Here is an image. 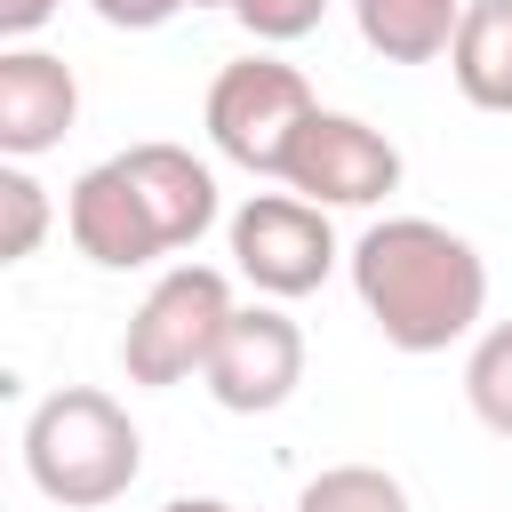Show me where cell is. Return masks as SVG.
I'll return each mask as SVG.
<instances>
[{"label": "cell", "instance_id": "1", "mask_svg": "<svg viewBox=\"0 0 512 512\" xmlns=\"http://www.w3.org/2000/svg\"><path fill=\"white\" fill-rule=\"evenodd\" d=\"M352 288L392 352H448L488 312V264L432 216H384L352 240Z\"/></svg>", "mask_w": 512, "mask_h": 512}, {"label": "cell", "instance_id": "2", "mask_svg": "<svg viewBox=\"0 0 512 512\" xmlns=\"http://www.w3.org/2000/svg\"><path fill=\"white\" fill-rule=\"evenodd\" d=\"M24 472L48 504L64 512H96V504H120L144 472V432L136 416L96 392V384H64L48 392L32 416H24Z\"/></svg>", "mask_w": 512, "mask_h": 512}, {"label": "cell", "instance_id": "3", "mask_svg": "<svg viewBox=\"0 0 512 512\" xmlns=\"http://www.w3.org/2000/svg\"><path fill=\"white\" fill-rule=\"evenodd\" d=\"M224 320H232V280H224L216 264H176V272H160L152 296H144V304L128 312V328H120V368H128V384L168 392V384L200 376L208 352H216V336H224Z\"/></svg>", "mask_w": 512, "mask_h": 512}, {"label": "cell", "instance_id": "4", "mask_svg": "<svg viewBox=\"0 0 512 512\" xmlns=\"http://www.w3.org/2000/svg\"><path fill=\"white\" fill-rule=\"evenodd\" d=\"M312 112H320V104H312V80H304L296 64H280V56H240V64H224L216 88H208V144H216L232 168H248V176H280V168H288V144H296V128H304Z\"/></svg>", "mask_w": 512, "mask_h": 512}, {"label": "cell", "instance_id": "5", "mask_svg": "<svg viewBox=\"0 0 512 512\" xmlns=\"http://www.w3.org/2000/svg\"><path fill=\"white\" fill-rule=\"evenodd\" d=\"M232 240V264L256 296L288 304V296H312L328 272H336V232H328V208L304 200V192H248L224 224Z\"/></svg>", "mask_w": 512, "mask_h": 512}, {"label": "cell", "instance_id": "6", "mask_svg": "<svg viewBox=\"0 0 512 512\" xmlns=\"http://www.w3.org/2000/svg\"><path fill=\"white\" fill-rule=\"evenodd\" d=\"M288 192L320 200V208H376L400 192V144L352 112H312L288 144V168H280Z\"/></svg>", "mask_w": 512, "mask_h": 512}, {"label": "cell", "instance_id": "7", "mask_svg": "<svg viewBox=\"0 0 512 512\" xmlns=\"http://www.w3.org/2000/svg\"><path fill=\"white\" fill-rule=\"evenodd\" d=\"M208 400L232 408V416H272L296 400L304 384V328L280 312V304H232L208 368H200Z\"/></svg>", "mask_w": 512, "mask_h": 512}, {"label": "cell", "instance_id": "8", "mask_svg": "<svg viewBox=\"0 0 512 512\" xmlns=\"http://www.w3.org/2000/svg\"><path fill=\"white\" fill-rule=\"evenodd\" d=\"M64 232H72V248H80L88 264H104V272H136V264H160V256H168V248H160V224H152V208H144V192H136V176H128L120 152L96 160V168L72 184Z\"/></svg>", "mask_w": 512, "mask_h": 512}, {"label": "cell", "instance_id": "9", "mask_svg": "<svg viewBox=\"0 0 512 512\" xmlns=\"http://www.w3.org/2000/svg\"><path fill=\"white\" fill-rule=\"evenodd\" d=\"M72 120H80V80H72V64L48 56V48L8 40V48H0V152H8V160H40V152H56V144L72 136Z\"/></svg>", "mask_w": 512, "mask_h": 512}, {"label": "cell", "instance_id": "10", "mask_svg": "<svg viewBox=\"0 0 512 512\" xmlns=\"http://www.w3.org/2000/svg\"><path fill=\"white\" fill-rule=\"evenodd\" d=\"M120 160H128V176H136V192H144L168 256L192 248V240L216 224V176H208V160H192L184 144H128Z\"/></svg>", "mask_w": 512, "mask_h": 512}, {"label": "cell", "instance_id": "11", "mask_svg": "<svg viewBox=\"0 0 512 512\" xmlns=\"http://www.w3.org/2000/svg\"><path fill=\"white\" fill-rule=\"evenodd\" d=\"M448 80L472 112H512V0H464L448 40Z\"/></svg>", "mask_w": 512, "mask_h": 512}, {"label": "cell", "instance_id": "12", "mask_svg": "<svg viewBox=\"0 0 512 512\" xmlns=\"http://www.w3.org/2000/svg\"><path fill=\"white\" fill-rule=\"evenodd\" d=\"M352 16L384 64H432V56H448L464 0H352Z\"/></svg>", "mask_w": 512, "mask_h": 512}, {"label": "cell", "instance_id": "13", "mask_svg": "<svg viewBox=\"0 0 512 512\" xmlns=\"http://www.w3.org/2000/svg\"><path fill=\"white\" fill-rule=\"evenodd\" d=\"M296 512H408V488L384 464H328L304 480Z\"/></svg>", "mask_w": 512, "mask_h": 512}, {"label": "cell", "instance_id": "14", "mask_svg": "<svg viewBox=\"0 0 512 512\" xmlns=\"http://www.w3.org/2000/svg\"><path fill=\"white\" fill-rule=\"evenodd\" d=\"M464 400H472V416H480L496 440H512V320L480 328V344H472V360H464Z\"/></svg>", "mask_w": 512, "mask_h": 512}, {"label": "cell", "instance_id": "15", "mask_svg": "<svg viewBox=\"0 0 512 512\" xmlns=\"http://www.w3.org/2000/svg\"><path fill=\"white\" fill-rule=\"evenodd\" d=\"M40 240H48V184L24 160H8L0 168V264H24Z\"/></svg>", "mask_w": 512, "mask_h": 512}, {"label": "cell", "instance_id": "16", "mask_svg": "<svg viewBox=\"0 0 512 512\" xmlns=\"http://www.w3.org/2000/svg\"><path fill=\"white\" fill-rule=\"evenodd\" d=\"M224 8H232L240 32L264 40V48H288V40L320 32V16H328V0H224Z\"/></svg>", "mask_w": 512, "mask_h": 512}, {"label": "cell", "instance_id": "17", "mask_svg": "<svg viewBox=\"0 0 512 512\" xmlns=\"http://www.w3.org/2000/svg\"><path fill=\"white\" fill-rule=\"evenodd\" d=\"M88 8H96L112 32H160V24H168V16H184L192 0H88Z\"/></svg>", "mask_w": 512, "mask_h": 512}, {"label": "cell", "instance_id": "18", "mask_svg": "<svg viewBox=\"0 0 512 512\" xmlns=\"http://www.w3.org/2000/svg\"><path fill=\"white\" fill-rule=\"evenodd\" d=\"M56 16V0H0V40H32Z\"/></svg>", "mask_w": 512, "mask_h": 512}, {"label": "cell", "instance_id": "19", "mask_svg": "<svg viewBox=\"0 0 512 512\" xmlns=\"http://www.w3.org/2000/svg\"><path fill=\"white\" fill-rule=\"evenodd\" d=\"M160 512H240V504H224V496H168Z\"/></svg>", "mask_w": 512, "mask_h": 512}, {"label": "cell", "instance_id": "20", "mask_svg": "<svg viewBox=\"0 0 512 512\" xmlns=\"http://www.w3.org/2000/svg\"><path fill=\"white\" fill-rule=\"evenodd\" d=\"M192 8H208V0H192Z\"/></svg>", "mask_w": 512, "mask_h": 512}]
</instances>
